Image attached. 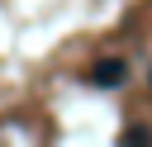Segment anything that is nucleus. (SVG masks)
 Wrapping results in <instances>:
<instances>
[{
    "label": "nucleus",
    "mask_w": 152,
    "mask_h": 147,
    "mask_svg": "<svg viewBox=\"0 0 152 147\" xmlns=\"http://www.w3.org/2000/svg\"><path fill=\"white\" fill-rule=\"evenodd\" d=\"M90 81H95V85H119V81H124V62H119V57H104V62H95Z\"/></svg>",
    "instance_id": "f257e3e1"
},
{
    "label": "nucleus",
    "mask_w": 152,
    "mask_h": 147,
    "mask_svg": "<svg viewBox=\"0 0 152 147\" xmlns=\"http://www.w3.org/2000/svg\"><path fill=\"white\" fill-rule=\"evenodd\" d=\"M147 81H152V76H147Z\"/></svg>",
    "instance_id": "f03ea898"
}]
</instances>
